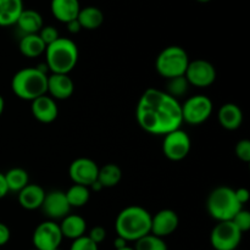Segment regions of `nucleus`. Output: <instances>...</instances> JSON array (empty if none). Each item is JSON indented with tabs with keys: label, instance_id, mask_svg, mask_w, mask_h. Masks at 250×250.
Segmentation results:
<instances>
[{
	"label": "nucleus",
	"instance_id": "nucleus-27",
	"mask_svg": "<svg viewBox=\"0 0 250 250\" xmlns=\"http://www.w3.org/2000/svg\"><path fill=\"white\" fill-rule=\"evenodd\" d=\"M65 194L71 209L72 208H82L89 202L90 190L89 187H85V186L72 185L68 188L67 192H65Z\"/></svg>",
	"mask_w": 250,
	"mask_h": 250
},
{
	"label": "nucleus",
	"instance_id": "nucleus-14",
	"mask_svg": "<svg viewBox=\"0 0 250 250\" xmlns=\"http://www.w3.org/2000/svg\"><path fill=\"white\" fill-rule=\"evenodd\" d=\"M180 225L177 212L171 209H163L151 216L150 233L160 238L172 234Z\"/></svg>",
	"mask_w": 250,
	"mask_h": 250
},
{
	"label": "nucleus",
	"instance_id": "nucleus-37",
	"mask_svg": "<svg viewBox=\"0 0 250 250\" xmlns=\"http://www.w3.org/2000/svg\"><path fill=\"white\" fill-rule=\"evenodd\" d=\"M66 26H67L68 32H70V33H72V34L78 33V32L82 29V27H81L80 22H78L77 19L72 20V21H70V22H67V23H66Z\"/></svg>",
	"mask_w": 250,
	"mask_h": 250
},
{
	"label": "nucleus",
	"instance_id": "nucleus-32",
	"mask_svg": "<svg viewBox=\"0 0 250 250\" xmlns=\"http://www.w3.org/2000/svg\"><path fill=\"white\" fill-rule=\"evenodd\" d=\"M236 156L243 163H249L250 161V142L248 139H241L238 143L236 144V149H234Z\"/></svg>",
	"mask_w": 250,
	"mask_h": 250
},
{
	"label": "nucleus",
	"instance_id": "nucleus-2",
	"mask_svg": "<svg viewBox=\"0 0 250 250\" xmlns=\"http://www.w3.org/2000/svg\"><path fill=\"white\" fill-rule=\"evenodd\" d=\"M117 236L126 242H137L150 233L151 215L144 208L131 205L119 212L115 221Z\"/></svg>",
	"mask_w": 250,
	"mask_h": 250
},
{
	"label": "nucleus",
	"instance_id": "nucleus-21",
	"mask_svg": "<svg viewBox=\"0 0 250 250\" xmlns=\"http://www.w3.org/2000/svg\"><path fill=\"white\" fill-rule=\"evenodd\" d=\"M17 27L24 34H37L44 26L43 17L38 11L32 9H23L16 22Z\"/></svg>",
	"mask_w": 250,
	"mask_h": 250
},
{
	"label": "nucleus",
	"instance_id": "nucleus-43",
	"mask_svg": "<svg viewBox=\"0 0 250 250\" xmlns=\"http://www.w3.org/2000/svg\"><path fill=\"white\" fill-rule=\"evenodd\" d=\"M197 1L203 2V4H204V2H209V1H211V0H197Z\"/></svg>",
	"mask_w": 250,
	"mask_h": 250
},
{
	"label": "nucleus",
	"instance_id": "nucleus-3",
	"mask_svg": "<svg viewBox=\"0 0 250 250\" xmlns=\"http://www.w3.org/2000/svg\"><path fill=\"white\" fill-rule=\"evenodd\" d=\"M45 65L51 73L68 75L78 62L77 44L68 38L59 37L54 43L45 48Z\"/></svg>",
	"mask_w": 250,
	"mask_h": 250
},
{
	"label": "nucleus",
	"instance_id": "nucleus-9",
	"mask_svg": "<svg viewBox=\"0 0 250 250\" xmlns=\"http://www.w3.org/2000/svg\"><path fill=\"white\" fill-rule=\"evenodd\" d=\"M192 149L190 137L182 128L175 129L164 136V155L171 161H182L188 156Z\"/></svg>",
	"mask_w": 250,
	"mask_h": 250
},
{
	"label": "nucleus",
	"instance_id": "nucleus-25",
	"mask_svg": "<svg viewBox=\"0 0 250 250\" xmlns=\"http://www.w3.org/2000/svg\"><path fill=\"white\" fill-rule=\"evenodd\" d=\"M122 180V170L116 164H106L103 167H99L97 181L102 185L103 188L116 187Z\"/></svg>",
	"mask_w": 250,
	"mask_h": 250
},
{
	"label": "nucleus",
	"instance_id": "nucleus-31",
	"mask_svg": "<svg viewBox=\"0 0 250 250\" xmlns=\"http://www.w3.org/2000/svg\"><path fill=\"white\" fill-rule=\"evenodd\" d=\"M70 250H99V248L98 244H95L89 237L83 236L72 242Z\"/></svg>",
	"mask_w": 250,
	"mask_h": 250
},
{
	"label": "nucleus",
	"instance_id": "nucleus-6",
	"mask_svg": "<svg viewBox=\"0 0 250 250\" xmlns=\"http://www.w3.org/2000/svg\"><path fill=\"white\" fill-rule=\"evenodd\" d=\"M189 61V56L182 46H166L156 58V72L166 80L185 76Z\"/></svg>",
	"mask_w": 250,
	"mask_h": 250
},
{
	"label": "nucleus",
	"instance_id": "nucleus-4",
	"mask_svg": "<svg viewBox=\"0 0 250 250\" xmlns=\"http://www.w3.org/2000/svg\"><path fill=\"white\" fill-rule=\"evenodd\" d=\"M48 75L38 67H24L17 71L11 80V89L17 98L33 102L46 94Z\"/></svg>",
	"mask_w": 250,
	"mask_h": 250
},
{
	"label": "nucleus",
	"instance_id": "nucleus-12",
	"mask_svg": "<svg viewBox=\"0 0 250 250\" xmlns=\"http://www.w3.org/2000/svg\"><path fill=\"white\" fill-rule=\"evenodd\" d=\"M99 166L89 158H78L71 163L68 167V176L73 185L90 187L97 181Z\"/></svg>",
	"mask_w": 250,
	"mask_h": 250
},
{
	"label": "nucleus",
	"instance_id": "nucleus-28",
	"mask_svg": "<svg viewBox=\"0 0 250 250\" xmlns=\"http://www.w3.org/2000/svg\"><path fill=\"white\" fill-rule=\"evenodd\" d=\"M134 250H168L164 238L149 233L136 242Z\"/></svg>",
	"mask_w": 250,
	"mask_h": 250
},
{
	"label": "nucleus",
	"instance_id": "nucleus-5",
	"mask_svg": "<svg viewBox=\"0 0 250 250\" xmlns=\"http://www.w3.org/2000/svg\"><path fill=\"white\" fill-rule=\"evenodd\" d=\"M241 209L243 208L237 200L234 189L227 186L215 188L208 197L207 210L217 222L231 221Z\"/></svg>",
	"mask_w": 250,
	"mask_h": 250
},
{
	"label": "nucleus",
	"instance_id": "nucleus-7",
	"mask_svg": "<svg viewBox=\"0 0 250 250\" xmlns=\"http://www.w3.org/2000/svg\"><path fill=\"white\" fill-rule=\"evenodd\" d=\"M181 107H182L183 122L192 126H198L204 124L211 116L214 104L207 95L197 94L188 98L183 104H181Z\"/></svg>",
	"mask_w": 250,
	"mask_h": 250
},
{
	"label": "nucleus",
	"instance_id": "nucleus-42",
	"mask_svg": "<svg viewBox=\"0 0 250 250\" xmlns=\"http://www.w3.org/2000/svg\"><path fill=\"white\" fill-rule=\"evenodd\" d=\"M119 250H134V249H133V248H129V247L127 246V247H125V248H122V249H119Z\"/></svg>",
	"mask_w": 250,
	"mask_h": 250
},
{
	"label": "nucleus",
	"instance_id": "nucleus-44",
	"mask_svg": "<svg viewBox=\"0 0 250 250\" xmlns=\"http://www.w3.org/2000/svg\"><path fill=\"white\" fill-rule=\"evenodd\" d=\"M54 250H60V249H59V248H58V249H54Z\"/></svg>",
	"mask_w": 250,
	"mask_h": 250
},
{
	"label": "nucleus",
	"instance_id": "nucleus-11",
	"mask_svg": "<svg viewBox=\"0 0 250 250\" xmlns=\"http://www.w3.org/2000/svg\"><path fill=\"white\" fill-rule=\"evenodd\" d=\"M185 77L187 78L189 85L197 88L210 87L216 80V70L210 61L204 59L192 60L188 63Z\"/></svg>",
	"mask_w": 250,
	"mask_h": 250
},
{
	"label": "nucleus",
	"instance_id": "nucleus-34",
	"mask_svg": "<svg viewBox=\"0 0 250 250\" xmlns=\"http://www.w3.org/2000/svg\"><path fill=\"white\" fill-rule=\"evenodd\" d=\"M88 237H89L95 244L99 246V244L103 243V242L105 241V238H106V229L102 226H95L90 229Z\"/></svg>",
	"mask_w": 250,
	"mask_h": 250
},
{
	"label": "nucleus",
	"instance_id": "nucleus-24",
	"mask_svg": "<svg viewBox=\"0 0 250 250\" xmlns=\"http://www.w3.org/2000/svg\"><path fill=\"white\" fill-rule=\"evenodd\" d=\"M77 20L82 29L93 31V29L99 28L104 23V14L97 6H85L80 10Z\"/></svg>",
	"mask_w": 250,
	"mask_h": 250
},
{
	"label": "nucleus",
	"instance_id": "nucleus-23",
	"mask_svg": "<svg viewBox=\"0 0 250 250\" xmlns=\"http://www.w3.org/2000/svg\"><path fill=\"white\" fill-rule=\"evenodd\" d=\"M20 51L23 56L29 59L38 58V56L43 55L45 51L46 45L44 42L42 41L41 37L37 34H24L20 41Z\"/></svg>",
	"mask_w": 250,
	"mask_h": 250
},
{
	"label": "nucleus",
	"instance_id": "nucleus-36",
	"mask_svg": "<svg viewBox=\"0 0 250 250\" xmlns=\"http://www.w3.org/2000/svg\"><path fill=\"white\" fill-rule=\"evenodd\" d=\"M234 194H236L237 200H238L239 204H241L242 207L249 202L250 193L247 188H238V189H234Z\"/></svg>",
	"mask_w": 250,
	"mask_h": 250
},
{
	"label": "nucleus",
	"instance_id": "nucleus-17",
	"mask_svg": "<svg viewBox=\"0 0 250 250\" xmlns=\"http://www.w3.org/2000/svg\"><path fill=\"white\" fill-rule=\"evenodd\" d=\"M17 198H19V204L23 209L32 211V210L41 209L45 198V190L39 185L28 183L23 189L20 190Z\"/></svg>",
	"mask_w": 250,
	"mask_h": 250
},
{
	"label": "nucleus",
	"instance_id": "nucleus-8",
	"mask_svg": "<svg viewBox=\"0 0 250 250\" xmlns=\"http://www.w3.org/2000/svg\"><path fill=\"white\" fill-rule=\"evenodd\" d=\"M242 234L232 221L217 222L210 233V243L215 250H236L242 242Z\"/></svg>",
	"mask_w": 250,
	"mask_h": 250
},
{
	"label": "nucleus",
	"instance_id": "nucleus-20",
	"mask_svg": "<svg viewBox=\"0 0 250 250\" xmlns=\"http://www.w3.org/2000/svg\"><path fill=\"white\" fill-rule=\"evenodd\" d=\"M61 229L62 237L68 239L80 238V237L85 236V231H87V222L80 215L68 214L67 216L63 217L61 220V224L59 225Z\"/></svg>",
	"mask_w": 250,
	"mask_h": 250
},
{
	"label": "nucleus",
	"instance_id": "nucleus-39",
	"mask_svg": "<svg viewBox=\"0 0 250 250\" xmlns=\"http://www.w3.org/2000/svg\"><path fill=\"white\" fill-rule=\"evenodd\" d=\"M114 247H115V250L122 249V248H125V247H127V242L125 241L124 238H121V237L117 236V238L115 239V242H114Z\"/></svg>",
	"mask_w": 250,
	"mask_h": 250
},
{
	"label": "nucleus",
	"instance_id": "nucleus-1",
	"mask_svg": "<svg viewBox=\"0 0 250 250\" xmlns=\"http://www.w3.org/2000/svg\"><path fill=\"white\" fill-rule=\"evenodd\" d=\"M136 119L146 133L165 136L183 124L181 103L165 90L148 88L138 100Z\"/></svg>",
	"mask_w": 250,
	"mask_h": 250
},
{
	"label": "nucleus",
	"instance_id": "nucleus-19",
	"mask_svg": "<svg viewBox=\"0 0 250 250\" xmlns=\"http://www.w3.org/2000/svg\"><path fill=\"white\" fill-rule=\"evenodd\" d=\"M50 10L58 21L67 23L77 19L81 5L78 0H51Z\"/></svg>",
	"mask_w": 250,
	"mask_h": 250
},
{
	"label": "nucleus",
	"instance_id": "nucleus-15",
	"mask_svg": "<svg viewBox=\"0 0 250 250\" xmlns=\"http://www.w3.org/2000/svg\"><path fill=\"white\" fill-rule=\"evenodd\" d=\"M75 92V83L68 75L51 73L48 76L46 94L55 100H66L72 97Z\"/></svg>",
	"mask_w": 250,
	"mask_h": 250
},
{
	"label": "nucleus",
	"instance_id": "nucleus-40",
	"mask_svg": "<svg viewBox=\"0 0 250 250\" xmlns=\"http://www.w3.org/2000/svg\"><path fill=\"white\" fill-rule=\"evenodd\" d=\"M90 188H92V189L94 190V192H100V190H102V189H104V188L102 187V185H100V183L98 182V181H95V182L93 183L92 186H90Z\"/></svg>",
	"mask_w": 250,
	"mask_h": 250
},
{
	"label": "nucleus",
	"instance_id": "nucleus-10",
	"mask_svg": "<svg viewBox=\"0 0 250 250\" xmlns=\"http://www.w3.org/2000/svg\"><path fill=\"white\" fill-rule=\"evenodd\" d=\"M62 233L59 224L55 221L41 222L36 227L32 236V243L37 250H54L60 248L62 242Z\"/></svg>",
	"mask_w": 250,
	"mask_h": 250
},
{
	"label": "nucleus",
	"instance_id": "nucleus-22",
	"mask_svg": "<svg viewBox=\"0 0 250 250\" xmlns=\"http://www.w3.org/2000/svg\"><path fill=\"white\" fill-rule=\"evenodd\" d=\"M22 10H23L22 0H0V27H10L16 24Z\"/></svg>",
	"mask_w": 250,
	"mask_h": 250
},
{
	"label": "nucleus",
	"instance_id": "nucleus-41",
	"mask_svg": "<svg viewBox=\"0 0 250 250\" xmlns=\"http://www.w3.org/2000/svg\"><path fill=\"white\" fill-rule=\"evenodd\" d=\"M4 109H5V100L4 98H2V95L0 94V116H1L2 112H4Z\"/></svg>",
	"mask_w": 250,
	"mask_h": 250
},
{
	"label": "nucleus",
	"instance_id": "nucleus-13",
	"mask_svg": "<svg viewBox=\"0 0 250 250\" xmlns=\"http://www.w3.org/2000/svg\"><path fill=\"white\" fill-rule=\"evenodd\" d=\"M41 209L51 221L62 220L71 211V207L66 199L65 192L62 190H51L45 193V198Z\"/></svg>",
	"mask_w": 250,
	"mask_h": 250
},
{
	"label": "nucleus",
	"instance_id": "nucleus-16",
	"mask_svg": "<svg viewBox=\"0 0 250 250\" xmlns=\"http://www.w3.org/2000/svg\"><path fill=\"white\" fill-rule=\"evenodd\" d=\"M31 103L32 115L41 124H51L58 119L59 107L56 100L48 94L42 95Z\"/></svg>",
	"mask_w": 250,
	"mask_h": 250
},
{
	"label": "nucleus",
	"instance_id": "nucleus-26",
	"mask_svg": "<svg viewBox=\"0 0 250 250\" xmlns=\"http://www.w3.org/2000/svg\"><path fill=\"white\" fill-rule=\"evenodd\" d=\"M9 192H17L23 189L29 183V176L24 168L14 167L10 168L6 173H4Z\"/></svg>",
	"mask_w": 250,
	"mask_h": 250
},
{
	"label": "nucleus",
	"instance_id": "nucleus-35",
	"mask_svg": "<svg viewBox=\"0 0 250 250\" xmlns=\"http://www.w3.org/2000/svg\"><path fill=\"white\" fill-rule=\"evenodd\" d=\"M10 238H11V232H10V229L5 224L0 222V247L9 243Z\"/></svg>",
	"mask_w": 250,
	"mask_h": 250
},
{
	"label": "nucleus",
	"instance_id": "nucleus-33",
	"mask_svg": "<svg viewBox=\"0 0 250 250\" xmlns=\"http://www.w3.org/2000/svg\"><path fill=\"white\" fill-rule=\"evenodd\" d=\"M38 36L41 37V39L44 42V44H45L46 46H48L49 44L54 43V42L60 37L59 36L58 29L53 26H43L41 31L38 32Z\"/></svg>",
	"mask_w": 250,
	"mask_h": 250
},
{
	"label": "nucleus",
	"instance_id": "nucleus-38",
	"mask_svg": "<svg viewBox=\"0 0 250 250\" xmlns=\"http://www.w3.org/2000/svg\"><path fill=\"white\" fill-rule=\"evenodd\" d=\"M7 193H9V188H7L6 181H5V176L4 173L0 172V199L6 197Z\"/></svg>",
	"mask_w": 250,
	"mask_h": 250
},
{
	"label": "nucleus",
	"instance_id": "nucleus-45",
	"mask_svg": "<svg viewBox=\"0 0 250 250\" xmlns=\"http://www.w3.org/2000/svg\"><path fill=\"white\" fill-rule=\"evenodd\" d=\"M32 250H37V249H32Z\"/></svg>",
	"mask_w": 250,
	"mask_h": 250
},
{
	"label": "nucleus",
	"instance_id": "nucleus-18",
	"mask_svg": "<svg viewBox=\"0 0 250 250\" xmlns=\"http://www.w3.org/2000/svg\"><path fill=\"white\" fill-rule=\"evenodd\" d=\"M217 120L222 128L227 131H236L243 124V111L234 103H226L220 107Z\"/></svg>",
	"mask_w": 250,
	"mask_h": 250
},
{
	"label": "nucleus",
	"instance_id": "nucleus-29",
	"mask_svg": "<svg viewBox=\"0 0 250 250\" xmlns=\"http://www.w3.org/2000/svg\"><path fill=\"white\" fill-rule=\"evenodd\" d=\"M167 81V90H165V92L170 94L171 97L178 100V98L185 97L187 94L188 89H189V83H188L187 78L185 76L171 78V80Z\"/></svg>",
	"mask_w": 250,
	"mask_h": 250
},
{
	"label": "nucleus",
	"instance_id": "nucleus-30",
	"mask_svg": "<svg viewBox=\"0 0 250 250\" xmlns=\"http://www.w3.org/2000/svg\"><path fill=\"white\" fill-rule=\"evenodd\" d=\"M234 224V226L244 233V232H248L250 229V212L248 210L241 209L236 215H234L233 219L231 220Z\"/></svg>",
	"mask_w": 250,
	"mask_h": 250
}]
</instances>
